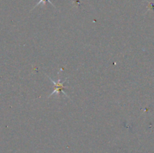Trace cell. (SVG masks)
Returning <instances> with one entry per match:
<instances>
[{
  "instance_id": "cell-1",
  "label": "cell",
  "mask_w": 154,
  "mask_h": 153,
  "mask_svg": "<svg viewBox=\"0 0 154 153\" xmlns=\"http://www.w3.org/2000/svg\"><path fill=\"white\" fill-rule=\"evenodd\" d=\"M48 78H49V79L51 80V82H52V83L54 84V86H55V87H54V90L52 92H51V94H50L49 97H50V96L53 95V94H55V93H57V94H59L60 92H63L64 93V94H66V95H67V94H66V93L65 92V91H64V89H65V88H66V87H65V82H66V81L67 80V79H66V80L64 81V82H61V80H60V79H58L57 82H55V81H54V80L51 79V78L50 77V76H48Z\"/></svg>"
},
{
  "instance_id": "cell-2",
  "label": "cell",
  "mask_w": 154,
  "mask_h": 153,
  "mask_svg": "<svg viewBox=\"0 0 154 153\" xmlns=\"http://www.w3.org/2000/svg\"><path fill=\"white\" fill-rule=\"evenodd\" d=\"M47 2H49L51 3V4H52V5L54 6V7H55V6L54 5V4H53L52 2H51V0H40V1H39L37 3V4H36V5L35 6V8L37 7V6L39 5V4H46V3H47Z\"/></svg>"
}]
</instances>
